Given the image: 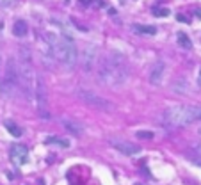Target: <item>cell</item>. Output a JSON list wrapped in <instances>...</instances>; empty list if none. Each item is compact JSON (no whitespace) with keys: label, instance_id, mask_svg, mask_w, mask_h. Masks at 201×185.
I'll use <instances>...</instances> for the list:
<instances>
[{"label":"cell","instance_id":"cell-1","mask_svg":"<svg viewBox=\"0 0 201 185\" xmlns=\"http://www.w3.org/2000/svg\"><path fill=\"white\" fill-rule=\"evenodd\" d=\"M45 41L52 48L55 59H59L68 68H75L77 61H78V52H77V46L73 45L71 38L62 36V34H55V32H46L45 34Z\"/></svg>","mask_w":201,"mask_h":185},{"label":"cell","instance_id":"cell-2","mask_svg":"<svg viewBox=\"0 0 201 185\" xmlns=\"http://www.w3.org/2000/svg\"><path fill=\"white\" fill-rule=\"evenodd\" d=\"M98 77H100V82H103L107 86H123L128 80V71L123 61L119 59V55L114 54L103 59V62L100 64Z\"/></svg>","mask_w":201,"mask_h":185},{"label":"cell","instance_id":"cell-3","mask_svg":"<svg viewBox=\"0 0 201 185\" xmlns=\"http://www.w3.org/2000/svg\"><path fill=\"white\" fill-rule=\"evenodd\" d=\"M164 123H167L171 126H185L196 121L194 114V105H174V107H167L162 112Z\"/></svg>","mask_w":201,"mask_h":185},{"label":"cell","instance_id":"cell-4","mask_svg":"<svg viewBox=\"0 0 201 185\" xmlns=\"http://www.w3.org/2000/svg\"><path fill=\"white\" fill-rule=\"evenodd\" d=\"M77 98H80L82 102L93 109H98V110H103V112H110V110H114V103L109 102L107 98L103 96H100L96 92L93 91H87V89H77Z\"/></svg>","mask_w":201,"mask_h":185},{"label":"cell","instance_id":"cell-5","mask_svg":"<svg viewBox=\"0 0 201 185\" xmlns=\"http://www.w3.org/2000/svg\"><path fill=\"white\" fill-rule=\"evenodd\" d=\"M98 59V48L96 45H87L86 48L82 50V70L84 71H91L96 64Z\"/></svg>","mask_w":201,"mask_h":185},{"label":"cell","instance_id":"cell-6","mask_svg":"<svg viewBox=\"0 0 201 185\" xmlns=\"http://www.w3.org/2000/svg\"><path fill=\"white\" fill-rule=\"evenodd\" d=\"M109 144L114 148V150L121 151L123 155H128V157H132V155H137V153H141V148H139V146L132 144V142L121 141V139H110Z\"/></svg>","mask_w":201,"mask_h":185},{"label":"cell","instance_id":"cell-7","mask_svg":"<svg viewBox=\"0 0 201 185\" xmlns=\"http://www.w3.org/2000/svg\"><path fill=\"white\" fill-rule=\"evenodd\" d=\"M9 155H11V160L16 164V166H25V164L29 162V151H27V148L22 146V144L11 146Z\"/></svg>","mask_w":201,"mask_h":185},{"label":"cell","instance_id":"cell-8","mask_svg":"<svg viewBox=\"0 0 201 185\" xmlns=\"http://www.w3.org/2000/svg\"><path fill=\"white\" fill-rule=\"evenodd\" d=\"M61 125L64 126L70 134H73V135H77V137H82L84 135V132H86L84 125H80L78 121H73V119H66V118H62V119H61Z\"/></svg>","mask_w":201,"mask_h":185},{"label":"cell","instance_id":"cell-9","mask_svg":"<svg viewBox=\"0 0 201 185\" xmlns=\"http://www.w3.org/2000/svg\"><path fill=\"white\" fill-rule=\"evenodd\" d=\"M164 70H166V64H164L162 61L155 62V66L151 68V73H150V82H151L153 86H158V84L162 82Z\"/></svg>","mask_w":201,"mask_h":185},{"label":"cell","instance_id":"cell-10","mask_svg":"<svg viewBox=\"0 0 201 185\" xmlns=\"http://www.w3.org/2000/svg\"><path fill=\"white\" fill-rule=\"evenodd\" d=\"M132 30L141 34V36H153V34H157V27H153V25H142V23H132Z\"/></svg>","mask_w":201,"mask_h":185},{"label":"cell","instance_id":"cell-11","mask_svg":"<svg viewBox=\"0 0 201 185\" xmlns=\"http://www.w3.org/2000/svg\"><path fill=\"white\" fill-rule=\"evenodd\" d=\"M13 34H14L16 38H25L29 34V25L23 22V20L14 22V25H13Z\"/></svg>","mask_w":201,"mask_h":185},{"label":"cell","instance_id":"cell-12","mask_svg":"<svg viewBox=\"0 0 201 185\" xmlns=\"http://www.w3.org/2000/svg\"><path fill=\"white\" fill-rule=\"evenodd\" d=\"M45 144H55V146H61V148H68L70 146V141H68V139L55 137V135H50V137L45 139Z\"/></svg>","mask_w":201,"mask_h":185},{"label":"cell","instance_id":"cell-13","mask_svg":"<svg viewBox=\"0 0 201 185\" xmlns=\"http://www.w3.org/2000/svg\"><path fill=\"white\" fill-rule=\"evenodd\" d=\"M4 126L7 128V132H9L11 135H14V137H22V128H20L16 123H13L11 119H6V121H4Z\"/></svg>","mask_w":201,"mask_h":185},{"label":"cell","instance_id":"cell-14","mask_svg":"<svg viewBox=\"0 0 201 185\" xmlns=\"http://www.w3.org/2000/svg\"><path fill=\"white\" fill-rule=\"evenodd\" d=\"M178 45L180 46H183V48H187V50L192 48V41L189 39V36H187L185 32H178Z\"/></svg>","mask_w":201,"mask_h":185},{"label":"cell","instance_id":"cell-15","mask_svg":"<svg viewBox=\"0 0 201 185\" xmlns=\"http://www.w3.org/2000/svg\"><path fill=\"white\" fill-rule=\"evenodd\" d=\"M135 135L139 137V139H153V137H155V134H153V132H150V130H139Z\"/></svg>","mask_w":201,"mask_h":185},{"label":"cell","instance_id":"cell-16","mask_svg":"<svg viewBox=\"0 0 201 185\" xmlns=\"http://www.w3.org/2000/svg\"><path fill=\"white\" fill-rule=\"evenodd\" d=\"M151 14H153V16H167V14H169V9H162V7H153V9H151Z\"/></svg>","mask_w":201,"mask_h":185},{"label":"cell","instance_id":"cell-17","mask_svg":"<svg viewBox=\"0 0 201 185\" xmlns=\"http://www.w3.org/2000/svg\"><path fill=\"white\" fill-rule=\"evenodd\" d=\"M13 2H14V0H0V4H2L4 7H9V6L13 4Z\"/></svg>","mask_w":201,"mask_h":185},{"label":"cell","instance_id":"cell-18","mask_svg":"<svg viewBox=\"0 0 201 185\" xmlns=\"http://www.w3.org/2000/svg\"><path fill=\"white\" fill-rule=\"evenodd\" d=\"M176 20H178V22H182V23H185V22H187V18H185L183 14H176Z\"/></svg>","mask_w":201,"mask_h":185},{"label":"cell","instance_id":"cell-19","mask_svg":"<svg viewBox=\"0 0 201 185\" xmlns=\"http://www.w3.org/2000/svg\"><path fill=\"white\" fill-rule=\"evenodd\" d=\"M194 14H196L198 18H201V7H199V9H196V11H194Z\"/></svg>","mask_w":201,"mask_h":185},{"label":"cell","instance_id":"cell-20","mask_svg":"<svg viewBox=\"0 0 201 185\" xmlns=\"http://www.w3.org/2000/svg\"><path fill=\"white\" fill-rule=\"evenodd\" d=\"M190 160H192V162H194L196 166H199V167H201V160H196V158H190Z\"/></svg>","mask_w":201,"mask_h":185},{"label":"cell","instance_id":"cell-21","mask_svg":"<svg viewBox=\"0 0 201 185\" xmlns=\"http://www.w3.org/2000/svg\"><path fill=\"white\" fill-rule=\"evenodd\" d=\"M78 2H80L82 6H84V4H86V6H87V4H91V0H78Z\"/></svg>","mask_w":201,"mask_h":185},{"label":"cell","instance_id":"cell-22","mask_svg":"<svg viewBox=\"0 0 201 185\" xmlns=\"http://www.w3.org/2000/svg\"><path fill=\"white\" fill-rule=\"evenodd\" d=\"M198 84L201 86V70H199V75H198Z\"/></svg>","mask_w":201,"mask_h":185},{"label":"cell","instance_id":"cell-23","mask_svg":"<svg viewBox=\"0 0 201 185\" xmlns=\"http://www.w3.org/2000/svg\"><path fill=\"white\" fill-rule=\"evenodd\" d=\"M198 153H199V155H201V148H198Z\"/></svg>","mask_w":201,"mask_h":185},{"label":"cell","instance_id":"cell-24","mask_svg":"<svg viewBox=\"0 0 201 185\" xmlns=\"http://www.w3.org/2000/svg\"><path fill=\"white\" fill-rule=\"evenodd\" d=\"M199 134H201V126H199Z\"/></svg>","mask_w":201,"mask_h":185},{"label":"cell","instance_id":"cell-25","mask_svg":"<svg viewBox=\"0 0 201 185\" xmlns=\"http://www.w3.org/2000/svg\"><path fill=\"white\" fill-rule=\"evenodd\" d=\"M135 185H139V183H135Z\"/></svg>","mask_w":201,"mask_h":185}]
</instances>
